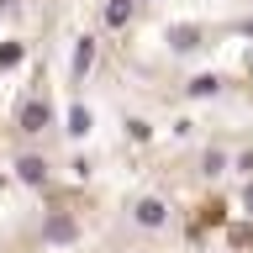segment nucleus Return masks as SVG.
I'll return each instance as SVG.
<instances>
[{"label": "nucleus", "mask_w": 253, "mask_h": 253, "mask_svg": "<svg viewBox=\"0 0 253 253\" xmlns=\"http://www.w3.org/2000/svg\"><path fill=\"white\" fill-rule=\"evenodd\" d=\"M137 221L142 227H158L164 221V201H137Z\"/></svg>", "instance_id": "f257e3e1"}, {"label": "nucleus", "mask_w": 253, "mask_h": 253, "mask_svg": "<svg viewBox=\"0 0 253 253\" xmlns=\"http://www.w3.org/2000/svg\"><path fill=\"white\" fill-rule=\"evenodd\" d=\"M21 122H27V132H37V126L47 122V106H42V100H32V106L21 111Z\"/></svg>", "instance_id": "f03ea898"}, {"label": "nucleus", "mask_w": 253, "mask_h": 253, "mask_svg": "<svg viewBox=\"0 0 253 253\" xmlns=\"http://www.w3.org/2000/svg\"><path fill=\"white\" fill-rule=\"evenodd\" d=\"M69 232H74V227H69V221H63V216H53V221H47V237H53V243H63V237H69Z\"/></svg>", "instance_id": "7ed1b4c3"}, {"label": "nucleus", "mask_w": 253, "mask_h": 253, "mask_svg": "<svg viewBox=\"0 0 253 253\" xmlns=\"http://www.w3.org/2000/svg\"><path fill=\"white\" fill-rule=\"evenodd\" d=\"M21 179H32V185H37V179H42V164H37V158H21Z\"/></svg>", "instance_id": "20e7f679"}, {"label": "nucleus", "mask_w": 253, "mask_h": 253, "mask_svg": "<svg viewBox=\"0 0 253 253\" xmlns=\"http://www.w3.org/2000/svg\"><path fill=\"white\" fill-rule=\"evenodd\" d=\"M243 201H248V211H253V185H248V195H243Z\"/></svg>", "instance_id": "39448f33"}]
</instances>
